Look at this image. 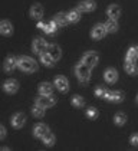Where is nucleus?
I'll return each instance as SVG.
<instances>
[{"instance_id":"nucleus-1","label":"nucleus","mask_w":138,"mask_h":151,"mask_svg":"<svg viewBox=\"0 0 138 151\" xmlns=\"http://www.w3.org/2000/svg\"><path fill=\"white\" fill-rule=\"evenodd\" d=\"M75 75L78 78V81L82 82V83H86L91 78V66H88L86 63L80 62L75 66Z\"/></svg>"},{"instance_id":"nucleus-2","label":"nucleus","mask_w":138,"mask_h":151,"mask_svg":"<svg viewBox=\"0 0 138 151\" xmlns=\"http://www.w3.org/2000/svg\"><path fill=\"white\" fill-rule=\"evenodd\" d=\"M17 68L23 72H34L37 70V63L29 56H20L17 59Z\"/></svg>"},{"instance_id":"nucleus-3","label":"nucleus","mask_w":138,"mask_h":151,"mask_svg":"<svg viewBox=\"0 0 138 151\" xmlns=\"http://www.w3.org/2000/svg\"><path fill=\"white\" fill-rule=\"evenodd\" d=\"M36 105H40L43 108H50L56 104V98L53 95H40L39 98H36Z\"/></svg>"},{"instance_id":"nucleus-4","label":"nucleus","mask_w":138,"mask_h":151,"mask_svg":"<svg viewBox=\"0 0 138 151\" xmlns=\"http://www.w3.org/2000/svg\"><path fill=\"white\" fill-rule=\"evenodd\" d=\"M108 33V29H106V26L104 23H96L93 27H92V32H91V36L92 39H96V40H99V39H102L105 37V35Z\"/></svg>"},{"instance_id":"nucleus-5","label":"nucleus","mask_w":138,"mask_h":151,"mask_svg":"<svg viewBox=\"0 0 138 151\" xmlns=\"http://www.w3.org/2000/svg\"><path fill=\"white\" fill-rule=\"evenodd\" d=\"M82 62L83 63H86L88 66H91V68H93V66H96L98 65V62H99V56H98V53L96 52H86L83 56H82Z\"/></svg>"},{"instance_id":"nucleus-6","label":"nucleus","mask_w":138,"mask_h":151,"mask_svg":"<svg viewBox=\"0 0 138 151\" xmlns=\"http://www.w3.org/2000/svg\"><path fill=\"white\" fill-rule=\"evenodd\" d=\"M47 42H46L45 39H42V37H37V39H34L33 40V45H32V49H33L34 53H37V55H40V53H43L47 50Z\"/></svg>"},{"instance_id":"nucleus-7","label":"nucleus","mask_w":138,"mask_h":151,"mask_svg":"<svg viewBox=\"0 0 138 151\" xmlns=\"http://www.w3.org/2000/svg\"><path fill=\"white\" fill-rule=\"evenodd\" d=\"M37 27H39V29H42V30H43L45 33H47V35H53V33L58 30L59 24H58L55 20H52V22H49V23L39 22V23H37Z\"/></svg>"},{"instance_id":"nucleus-8","label":"nucleus","mask_w":138,"mask_h":151,"mask_svg":"<svg viewBox=\"0 0 138 151\" xmlns=\"http://www.w3.org/2000/svg\"><path fill=\"white\" fill-rule=\"evenodd\" d=\"M53 85L58 88V91H60L62 93H65L69 91V82H68V79H66L65 76H62V75H59V76L55 78Z\"/></svg>"},{"instance_id":"nucleus-9","label":"nucleus","mask_w":138,"mask_h":151,"mask_svg":"<svg viewBox=\"0 0 138 151\" xmlns=\"http://www.w3.org/2000/svg\"><path fill=\"white\" fill-rule=\"evenodd\" d=\"M105 99H108L109 102L119 104V102L124 101V92H121V91H108V95H106Z\"/></svg>"},{"instance_id":"nucleus-10","label":"nucleus","mask_w":138,"mask_h":151,"mask_svg":"<svg viewBox=\"0 0 138 151\" xmlns=\"http://www.w3.org/2000/svg\"><path fill=\"white\" fill-rule=\"evenodd\" d=\"M3 89H4V92H7V93L17 92V89H19V82L16 81V79H7V81L3 83Z\"/></svg>"},{"instance_id":"nucleus-11","label":"nucleus","mask_w":138,"mask_h":151,"mask_svg":"<svg viewBox=\"0 0 138 151\" xmlns=\"http://www.w3.org/2000/svg\"><path fill=\"white\" fill-rule=\"evenodd\" d=\"M42 16H43V6L39 4V3H34L30 7V17L39 20V19H42Z\"/></svg>"},{"instance_id":"nucleus-12","label":"nucleus","mask_w":138,"mask_h":151,"mask_svg":"<svg viewBox=\"0 0 138 151\" xmlns=\"http://www.w3.org/2000/svg\"><path fill=\"white\" fill-rule=\"evenodd\" d=\"M12 125L14 128H22L24 125V122H26V115L22 114V112H17V114H14L13 118H12Z\"/></svg>"},{"instance_id":"nucleus-13","label":"nucleus","mask_w":138,"mask_h":151,"mask_svg":"<svg viewBox=\"0 0 138 151\" xmlns=\"http://www.w3.org/2000/svg\"><path fill=\"white\" fill-rule=\"evenodd\" d=\"M95 7H96V3L93 0H83L78 4V9L80 12H92L95 10Z\"/></svg>"},{"instance_id":"nucleus-14","label":"nucleus","mask_w":138,"mask_h":151,"mask_svg":"<svg viewBox=\"0 0 138 151\" xmlns=\"http://www.w3.org/2000/svg\"><path fill=\"white\" fill-rule=\"evenodd\" d=\"M47 132H49V128H47L46 124H37L33 128V135L36 138H43Z\"/></svg>"},{"instance_id":"nucleus-15","label":"nucleus","mask_w":138,"mask_h":151,"mask_svg":"<svg viewBox=\"0 0 138 151\" xmlns=\"http://www.w3.org/2000/svg\"><path fill=\"white\" fill-rule=\"evenodd\" d=\"M104 78H105V81L108 83H114V82L118 81V72L114 68H108L105 70V73H104Z\"/></svg>"},{"instance_id":"nucleus-16","label":"nucleus","mask_w":138,"mask_h":151,"mask_svg":"<svg viewBox=\"0 0 138 151\" xmlns=\"http://www.w3.org/2000/svg\"><path fill=\"white\" fill-rule=\"evenodd\" d=\"M0 33L4 36H9L13 33V26L9 20H1L0 22Z\"/></svg>"},{"instance_id":"nucleus-17","label":"nucleus","mask_w":138,"mask_h":151,"mask_svg":"<svg viewBox=\"0 0 138 151\" xmlns=\"http://www.w3.org/2000/svg\"><path fill=\"white\" fill-rule=\"evenodd\" d=\"M3 66H4V70H6V72H12L14 68H17V59L14 58V56H7Z\"/></svg>"},{"instance_id":"nucleus-18","label":"nucleus","mask_w":138,"mask_h":151,"mask_svg":"<svg viewBox=\"0 0 138 151\" xmlns=\"http://www.w3.org/2000/svg\"><path fill=\"white\" fill-rule=\"evenodd\" d=\"M40 62L45 65V66H49V68H52L53 65H55V59L50 56V53L46 50V52H43V53H40Z\"/></svg>"},{"instance_id":"nucleus-19","label":"nucleus","mask_w":138,"mask_h":151,"mask_svg":"<svg viewBox=\"0 0 138 151\" xmlns=\"http://www.w3.org/2000/svg\"><path fill=\"white\" fill-rule=\"evenodd\" d=\"M106 14H108V17H111V19H118V17L121 16V7H119L118 4H111V6L108 7V10H106Z\"/></svg>"},{"instance_id":"nucleus-20","label":"nucleus","mask_w":138,"mask_h":151,"mask_svg":"<svg viewBox=\"0 0 138 151\" xmlns=\"http://www.w3.org/2000/svg\"><path fill=\"white\" fill-rule=\"evenodd\" d=\"M53 92V85L49 82H42L39 85V95H52Z\"/></svg>"},{"instance_id":"nucleus-21","label":"nucleus","mask_w":138,"mask_h":151,"mask_svg":"<svg viewBox=\"0 0 138 151\" xmlns=\"http://www.w3.org/2000/svg\"><path fill=\"white\" fill-rule=\"evenodd\" d=\"M47 52L50 53V56L55 59V60H59V59H60V55H62L60 47L58 46V45H55V43H52V45L47 46Z\"/></svg>"},{"instance_id":"nucleus-22","label":"nucleus","mask_w":138,"mask_h":151,"mask_svg":"<svg viewBox=\"0 0 138 151\" xmlns=\"http://www.w3.org/2000/svg\"><path fill=\"white\" fill-rule=\"evenodd\" d=\"M53 20L56 22L59 26H66L69 23V19H68V13H58L55 14V17H53Z\"/></svg>"},{"instance_id":"nucleus-23","label":"nucleus","mask_w":138,"mask_h":151,"mask_svg":"<svg viewBox=\"0 0 138 151\" xmlns=\"http://www.w3.org/2000/svg\"><path fill=\"white\" fill-rule=\"evenodd\" d=\"M138 58V53H137V46H131L126 52V58L125 62H135Z\"/></svg>"},{"instance_id":"nucleus-24","label":"nucleus","mask_w":138,"mask_h":151,"mask_svg":"<svg viewBox=\"0 0 138 151\" xmlns=\"http://www.w3.org/2000/svg\"><path fill=\"white\" fill-rule=\"evenodd\" d=\"M105 26H106V29H108V33H115L116 30H118V22H116V19H108L106 20V23H105Z\"/></svg>"},{"instance_id":"nucleus-25","label":"nucleus","mask_w":138,"mask_h":151,"mask_svg":"<svg viewBox=\"0 0 138 151\" xmlns=\"http://www.w3.org/2000/svg\"><path fill=\"white\" fill-rule=\"evenodd\" d=\"M68 19H69V23H76V22H79L80 10L79 9H76V10H70V12L68 13Z\"/></svg>"},{"instance_id":"nucleus-26","label":"nucleus","mask_w":138,"mask_h":151,"mask_svg":"<svg viewBox=\"0 0 138 151\" xmlns=\"http://www.w3.org/2000/svg\"><path fill=\"white\" fill-rule=\"evenodd\" d=\"M114 122H115V125H118V127H122V125H124V124L126 122V115L124 114V112H118V114H115Z\"/></svg>"},{"instance_id":"nucleus-27","label":"nucleus","mask_w":138,"mask_h":151,"mask_svg":"<svg viewBox=\"0 0 138 151\" xmlns=\"http://www.w3.org/2000/svg\"><path fill=\"white\" fill-rule=\"evenodd\" d=\"M125 70L129 73V75H135L138 73V66L135 65V62H125Z\"/></svg>"},{"instance_id":"nucleus-28","label":"nucleus","mask_w":138,"mask_h":151,"mask_svg":"<svg viewBox=\"0 0 138 151\" xmlns=\"http://www.w3.org/2000/svg\"><path fill=\"white\" fill-rule=\"evenodd\" d=\"M45 109H46V108H43V106H40V105L34 104L33 109H32V114H33L36 118H43V116H45Z\"/></svg>"},{"instance_id":"nucleus-29","label":"nucleus","mask_w":138,"mask_h":151,"mask_svg":"<svg viewBox=\"0 0 138 151\" xmlns=\"http://www.w3.org/2000/svg\"><path fill=\"white\" fill-rule=\"evenodd\" d=\"M42 139H43V144H45L46 147H52V145L55 144V135H53L50 131H49Z\"/></svg>"},{"instance_id":"nucleus-30","label":"nucleus","mask_w":138,"mask_h":151,"mask_svg":"<svg viewBox=\"0 0 138 151\" xmlns=\"http://www.w3.org/2000/svg\"><path fill=\"white\" fill-rule=\"evenodd\" d=\"M72 105L76 106V108H82V106L85 105V101H83V98L79 96V95H73V96H72Z\"/></svg>"},{"instance_id":"nucleus-31","label":"nucleus","mask_w":138,"mask_h":151,"mask_svg":"<svg viewBox=\"0 0 138 151\" xmlns=\"http://www.w3.org/2000/svg\"><path fill=\"white\" fill-rule=\"evenodd\" d=\"M98 109L96 108H93V106H91V108H88L86 109V116L88 118H92V119H95V118H98Z\"/></svg>"},{"instance_id":"nucleus-32","label":"nucleus","mask_w":138,"mask_h":151,"mask_svg":"<svg viewBox=\"0 0 138 151\" xmlns=\"http://www.w3.org/2000/svg\"><path fill=\"white\" fill-rule=\"evenodd\" d=\"M95 95H96V98H106V95H108V91L105 89V88H96L95 89Z\"/></svg>"},{"instance_id":"nucleus-33","label":"nucleus","mask_w":138,"mask_h":151,"mask_svg":"<svg viewBox=\"0 0 138 151\" xmlns=\"http://www.w3.org/2000/svg\"><path fill=\"white\" fill-rule=\"evenodd\" d=\"M129 142H131L134 147H138V134H132L131 138H129Z\"/></svg>"},{"instance_id":"nucleus-34","label":"nucleus","mask_w":138,"mask_h":151,"mask_svg":"<svg viewBox=\"0 0 138 151\" xmlns=\"http://www.w3.org/2000/svg\"><path fill=\"white\" fill-rule=\"evenodd\" d=\"M4 137H6V128L0 125V139H4Z\"/></svg>"},{"instance_id":"nucleus-35","label":"nucleus","mask_w":138,"mask_h":151,"mask_svg":"<svg viewBox=\"0 0 138 151\" xmlns=\"http://www.w3.org/2000/svg\"><path fill=\"white\" fill-rule=\"evenodd\" d=\"M137 102H138V95H137Z\"/></svg>"},{"instance_id":"nucleus-36","label":"nucleus","mask_w":138,"mask_h":151,"mask_svg":"<svg viewBox=\"0 0 138 151\" xmlns=\"http://www.w3.org/2000/svg\"><path fill=\"white\" fill-rule=\"evenodd\" d=\"M137 53H138V46H137Z\"/></svg>"}]
</instances>
